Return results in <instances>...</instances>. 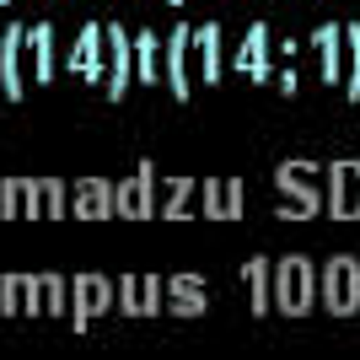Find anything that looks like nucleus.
<instances>
[{
    "label": "nucleus",
    "mask_w": 360,
    "mask_h": 360,
    "mask_svg": "<svg viewBox=\"0 0 360 360\" xmlns=\"http://www.w3.org/2000/svg\"><path fill=\"white\" fill-rule=\"evenodd\" d=\"M274 188H280V221H312L323 215V167L317 162H280L274 167Z\"/></svg>",
    "instance_id": "f257e3e1"
},
{
    "label": "nucleus",
    "mask_w": 360,
    "mask_h": 360,
    "mask_svg": "<svg viewBox=\"0 0 360 360\" xmlns=\"http://www.w3.org/2000/svg\"><path fill=\"white\" fill-rule=\"evenodd\" d=\"M317 301V269H312V258H280L274 264V307L285 317H307V307Z\"/></svg>",
    "instance_id": "f03ea898"
},
{
    "label": "nucleus",
    "mask_w": 360,
    "mask_h": 360,
    "mask_svg": "<svg viewBox=\"0 0 360 360\" xmlns=\"http://www.w3.org/2000/svg\"><path fill=\"white\" fill-rule=\"evenodd\" d=\"M317 296H323V307H328L333 317L360 312V258H349V253L328 258L323 274H317Z\"/></svg>",
    "instance_id": "7ed1b4c3"
},
{
    "label": "nucleus",
    "mask_w": 360,
    "mask_h": 360,
    "mask_svg": "<svg viewBox=\"0 0 360 360\" xmlns=\"http://www.w3.org/2000/svg\"><path fill=\"white\" fill-rule=\"evenodd\" d=\"M162 81L172 86L178 103L194 97V27H188V22H178V27L162 38Z\"/></svg>",
    "instance_id": "20e7f679"
},
{
    "label": "nucleus",
    "mask_w": 360,
    "mask_h": 360,
    "mask_svg": "<svg viewBox=\"0 0 360 360\" xmlns=\"http://www.w3.org/2000/svg\"><path fill=\"white\" fill-rule=\"evenodd\" d=\"M323 210L333 221H360V162L355 156H339L323 172Z\"/></svg>",
    "instance_id": "39448f33"
},
{
    "label": "nucleus",
    "mask_w": 360,
    "mask_h": 360,
    "mask_svg": "<svg viewBox=\"0 0 360 360\" xmlns=\"http://www.w3.org/2000/svg\"><path fill=\"white\" fill-rule=\"evenodd\" d=\"M113 215H124V221H146V215H156V167H150V162H140L135 178L113 188Z\"/></svg>",
    "instance_id": "423d86ee"
},
{
    "label": "nucleus",
    "mask_w": 360,
    "mask_h": 360,
    "mask_svg": "<svg viewBox=\"0 0 360 360\" xmlns=\"http://www.w3.org/2000/svg\"><path fill=\"white\" fill-rule=\"evenodd\" d=\"M162 307L172 317L210 312V285H205V274H172V280H162Z\"/></svg>",
    "instance_id": "0eeeda50"
},
{
    "label": "nucleus",
    "mask_w": 360,
    "mask_h": 360,
    "mask_svg": "<svg viewBox=\"0 0 360 360\" xmlns=\"http://www.w3.org/2000/svg\"><path fill=\"white\" fill-rule=\"evenodd\" d=\"M242 210H248V194H242L237 178L199 183V215H210V221H242Z\"/></svg>",
    "instance_id": "6e6552de"
},
{
    "label": "nucleus",
    "mask_w": 360,
    "mask_h": 360,
    "mask_svg": "<svg viewBox=\"0 0 360 360\" xmlns=\"http://www.w3.org/2000/svg\"><path fill=\"white\" fill-rule=\"evenodd\" d=\"M231 65H237V75H248V81H258V86H264V81L274 75L269 27H264V22H253V27H248V38H242V49L231 54Z\"/></svg>",
    "instance_id": "1a4fd4ad"
},
{
    "label": "nucleus",
    "mask_w": 360,
    "mask_h": 360,
    "mask_svg": "<svg viewBox=\"0 0 360 360\" xmlns=\"http://www.w3.org/2000/svg\"><path fill=\"white\" fill-rule=\"evenodd\" d=\"M108 97H124V86H129V75H135V44H129V32L119 27V22H108Z\"/></svg>",
    "instance_id": "9d476101"
},
{
    "label": "nucleus",
    "mask_w": 360,
    "mask_h": 360,
    "mask_svg": "<svg viewBox=\"0 0 360 360\" xmlns=\"http://www.w3.org/2000/svg\"><path fill=\"white\" fill-rule=\"evenodd\" d=\"M113 296H119V307H124L129 317H150V312H162V280H156V274H124Z\"/></svg>",
    "instance_id": "9b49d317"
},
{
    "label": "nucleus",
    "mask_w": 360,
    "mask_h": 360,
    "mask_svg": "<svg viewBox=\"0 0 360 360\" xmlns=\"http://www.w3.org/2000/svg\"><path fill=\"white\" fill-rule=\"evenodd\" d=\"M242 285H248V312L253 317L274 312V264L264 253H253L248 264H242Z\"/></svg>",
    "instance_id": "f8f14e48"
},
{
    "label": "nucleus",
    "mask_w": 360,
    "mask_h": 360,
    "mask_svg": "<svg viewBox=\"0 0 360 360\" xmlns=\"http://www.w3.org/2000/svg\"><path fill=\"white\" fill-rule=\"evenodd\" d=\"M312 49H317V60H323V81L339 86L345 81V22H323L312 32Z\"/></svg>",
    "instance_id": "ddd939ff"
},
{
    "label": "nucleus",
    "mask_w": 360,
    "mask_h": 360,
    "mask_svg": "<svg viewBox=\"0 0 360 360\" xmlns=\"http://www.w3.org/2000/svg\"><path fill=\"white\" fill-rule=\"evenodd\" d=\"M194 65H199V81H205V86H215L226 75V49H221V27H215V22L194 27Z\"/></svg>",
    "instance_id": "4468645a"
},
{
    "label": "nucleus",
    "mask_w": 360,
    "mask_h": 360,
    "mask_svg": "<svg viewBox=\"0 0 360 360\" xmlns=\"http://www.w3.org/2000/svg\"><path fill=\"white\" fill-rule=\"evenodd\" d=\"M194 210H199V183L194 178H167V194L156 199V215H167V221H188Z\"/></svg>",
    "instance_id": "2eb2a0df"
},
{
    "label": "nucleus",
    "mask_w": 360,
    "mask_h": 360,
    "mask_svg": "<svg viewBox=\"0 0 360 360\" xmlns=\"http://www.w3.org/2000/svg\"><path fill=\"white\" fill-rule=\"evenodd\" d=\"M108 301H113V285H108L103 274H81V280H75V323L108 312Z\"/></svg>",
    "instance_id": "dca6fc26"
},
{
    "label": "nucleus",
    "mask_w": 360,
    "mask_h": 360,
    "mask_svg": "<svg viewBox=\"0 0 360 360\" xmlns=\"http://www.w3.org/2000/svg\"><path fill=\"white\" fill-rule=\"evenodd\" d=\"M129 44H135V75L146 86H156V81H162V38H156V32H135Z\"/></svg>",
    "instance_id": "f3484780"
},
{
    "label": "nucleus",
    "mask_w": 360,
    "mask_h": 360,
    "mask_svg": "<svg viewBox=\"0 0 360 360\" xmlns=\"http://www.w3.org/2000/svg\"><path fill=\"white\" fill-rule=\"evenodd\" d=\"M75 70L86 75V81H103V27H86L81 32V44H75Z\"/></svg>",
    "instance_id": "a211bd4d"
},
{
    "label": "nucleus",
    "mask_w": 360,
    "mask_h": 360,
    "mask_svg": "<svg viewBox=\"0 0 360 360\" xmlns=\"http://www.w3.org/2000/svg\"><path fill=\"white\" fill-rule=\"evenodd\" d=\"M75 215H86V221H103V215H113V188H108L103 178L81 183V194H75Z\"/></svg>",
    "instance_id": "6ab92c4d"
},
{
    "label": "nucleus",
    "mask_w": 360,
    "mask_h": 360,
    "mask_svg": "<svg viewBox=\"0 0 360 360\" xmlns=\"http://www.w3.org/2000/svg\"><path fill=\"white\" fill-rule=\"evenodd\" d=\"M345 97L349 103H360V27L355 22H345Z\"/></svg>",
    "instance_id": "aec40b11"
},
{
    "label": "nucleus",
    "mask_w": 360,
    "mask_h": 360,
    "mask_svg": "<svg viewBox=\"0 0 360 360\" xmlns=\"http://www.w3.org/2000/svg\"><path fill=\"white\" fill-rule=\"evenodd\" d=\"M44 215H54V210H65V194H60V183H38V199H32Z\"/></svg>",
    "instance_id": "412c9836"
},
{
    "label": "nucleus",
    "mask_w": 360,
    "mask_h": 360,
    "mask_svg": "<svg viewBox=\"0 0 360 360\" xmlns=\"http://www.w3.org/2000/svg\"><path fill=\"white\" fill-rule=\"evenodd\" d=\"M32 49H38V75H54V49H49V32H32Z\"/></svg>",
    "instance_id": "4be33fe9"
},
{
    "label": "nucleus",
    "mask_w": 360,
    "mask_h": 360,
    "mask_svg": "<svg viewBox=\"0 0 360 360\" xmlns=\"http://www.w3.org/2000/svg\"><path fill=\"white\" fill-rule=\"evenodd\" d=\"M38 296H44V307H60L65 290H60V280H44V285H38Z\"/></svg>",
    "instance_id": "5701e85b"
},
{
    "label": "nucleus",
    "mask_w": 360,
    "mask_h": 360,
    "mask_svg": "<svg viewBox=\"0 0 360 360\" xmlns=\"http://www.w3.org/2000/svg\"><path fill=\"white\" fill-rule=\"evenodd\" d=\"M301 86V75L296 70H290V65H285V70H280V91H285V97H290V91H296Z\"/></svg>",
    "instance_id": "b1692460"
},
{
    "label": "nucleus",
    "mask_w": 360,
    "mask_h": 360,
    "mask_svg": "<svg viewBox=\"0 0 360 360\" xmlns=\"http://www.w3.org/2000/svg\"><path fill=\"white\" fill-rule=\"evenodd\" d=\"M167 6H183V0H167Z\"/></svg>",
    "instance_id": "393cba45"
}]
</instances>
